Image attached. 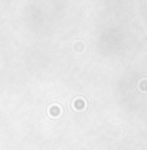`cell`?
<instances>
[{
    "label": "cell",
    "mask_w": 147,
    "mask_h": 150,
    "mask_svg": "<svg viewBox=\"0 0 147 150\" xmlns=\"http://www.w3.org/2000/svg\"><path fill=\"white\" fill-rule=\"evenodd\" d=\"M139 88L142 92H147V79H142L139 82Z\"/></svg>",
    "instance_id": "1"
}]
</instances>
